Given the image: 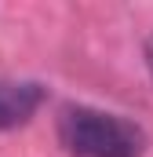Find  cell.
<instances>
[{
  "label": "cell",
  "mask_w": 153,
  "mask_h": 157,
  "mask_svg": "<svg viewBox=\"0 0 153 157\" xmlns=\"http://www.w3.org/2000/svg\"><path fill=\"white\" fill-rule=\"evenodd\" d=\"M146 62H150V73H153V37L146 40Z\"/></svg>",
  "instance_id": "cell-3"
},
{
  "label": "cell",
  "mask_w": 153,
  "mask_h": 157,
  "mask_svg": "<svg viewBox=\"0 0 153 157\" xmlns=\"http://www.w3.org/2000/svg\"><path fill=\"white\" fill-rule=\"evenodd\" d=\"M58 139L73 157H142L146 135L131 121L91 106H66L58 117Z\"/></svg>",
  "instance_id": "cell-1"
},
{
  "label": "cell",
  "mask_w": 153,
  "mask_h": 157,
  "mask_svg": "<svg viewBox=\"0 0 153 157\" xmlns=\"http://www.w3.org/2000/svg\"><path fill=\"white\" fill-rule=\"evenodd\" d=\"M44 102L40 84H18V80H0V128H18L37 113Z\"/></svg>",
  "instance_id": "cell-2"
}]
</instances>
